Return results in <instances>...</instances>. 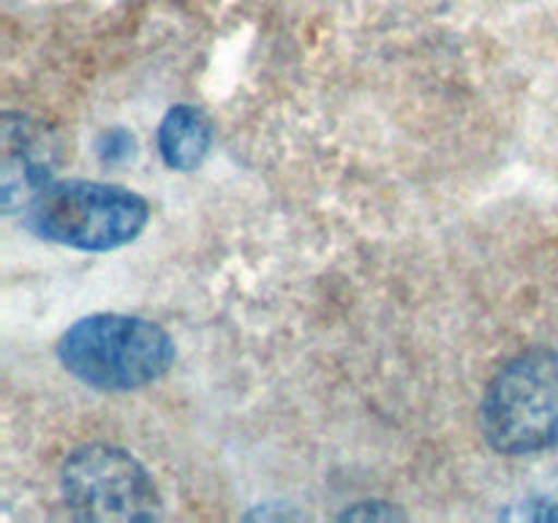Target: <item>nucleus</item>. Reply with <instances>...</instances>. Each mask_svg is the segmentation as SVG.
Here are the masks:
<instances>
[{
    "mask_svg": "<svg viewBox=\"0 0 558 523\" xmlns=\"http://www.w3.org/2000/svg\"><path fill=\"white\" fill-rule=\"evenodd\" d=\"M58 357L87 387L129 392L153 385L172 368L174 341L142 316L93 314L63 332Z\"/></svg>",
    "mask_w": 558,
    "mask_h": 523,
    "instance_id": "nucleus-1",
    "label": "nucleus"
},
{
    "mask_svg": "<svg viewBox=\"0 0 558 523\" xmlns=\"http://www.w3.org/2000/svg\"><path fill=\"white\" fill-rule=\"evenodd\" d=\"M485 441L501 455L558 445V352L534 346L496 370L480 403Z\"/></svg>",
    "mask_w": 558,
    "mask_h": 523,
    "instance_id": "nucleus-2",
    "label": "nucleus"
},
{
    "mask_svg": "<svg viewBox=\"0 0 558 523\" xmlns=\"http://www.w3.org/2000/svg\"><path fill=\"white\" fill-rule=\"evenodd\" d=\"M150 207L136 191L93 180L49 183L27 205V227L49 243L80 251H112L142 234Z\"/></svg>",
    "mask_w": 558,
    "mask_h": 523,
    "instance_id": "nucleus-3",
    "label": "nucleus"
},
{
    "mask_svg": "<svg viewBox=\"0 0 558 523\" xmlns=\"http://www.w3.org/2000/svg\"><path fill=\"white\" fill-rule=\"evenodd\" d=\"M65 504L82 521H156L161 496L150 472L131 452L87 445L71 452L60 472Z\"/></svg>",
    "mask_w": 558,
    "mask_h": 523,
    "instance_id": "nucleus-4",
    "label": "nucleus"
},
{
    "mask_svg": "<svg viewBox=\"0 0 558 523\" xmlns=\"http://www.w3.org/2000/svg\"><path fill=\"white\" fill-rule=\"evenodd\" d=\"M60 139L44 120L22 112L0 118V207L3 212L27 210L52 183L60 163Z\"/></svg>",
    "mask_w": 558,
    "mask_h": 523,
    "instance_id": "nucleus-5",
    "label": "nucleus"
},
{
    "mask_svg": "<svg viewBox=\"0 0 558 523\" xmlns=\"http://www.w3.org/2000/svg\"><path fill=\"white\" fill-rule=\"evenodd\" d=\"M213 147V123L202 109L178 104L158 125V153L163 163L178 172H191Z\"/></svg>",
    "mask_w": 558,
    "mask_h": 523,
    "instance_id": "nucleus-6",
    "label": "nucleus"
},
{
    "mask_svg": "<svg viewBox=\"0 0 558 523\" xmlns=\"http://www.w3.org/2000/svg\"><path fill=\"white\" fill-rule=\"evenodd\" d=\"M136 142L125 129H109L98 136L96 153L104 163H123L134 158Z\"/></svg>",
    "mask_w": 558,
    "mask_h": 523,
    "instance_id": "nucleus-7",
    "label": "nucleus"
},
{
    "mask_svg": "<svg viewBox=\"0 0 558 523\" xmlns=\"http://www.w3.org/2000/svg\"><path fill=\"white\" fill-rule=\"evenodd\" d=\"M396 518H403V512L387 501H360L357 507L341 512V521H396Z\"/></svg>",
    "mask_w": 558,
    "mask_h": 523,
    "instance_id": "nucleus-8",
    "label": "nucleus"
}]
</instances>
